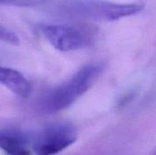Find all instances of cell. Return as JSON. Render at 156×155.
<instances>
[{
  "label": "cell",
  "instance_id": "6da1fadb",
  "mask_svg": "<svg viewBox=\"0 0 156 155\" xmlns=\"http://www.w3.org/2000/svg\"><path fill=\"white\" fill-rule=\"evenodd\" d=\"M104 66L101 63L88 64L80 69L68 81L48 91L41 100L45 113L53 114L72 105L100 78Z\"/></svg>",
  "mask_w": 156,
  "mask_h": 155
},
{
  "label": "cell",
  "instance_id": "7a4b0ae2",
  "mask_svg": "<svg viewBox=\"0 0 156 155\" xmlns=\"http://www.w3.org/2000/svg\"><path fill=\"white\" fill-rule=\"evenodd\" d=\"M144 3L119 4L107 1H83L65 6L67 13L96 21H116L141 13Z\"/></svg>",
  "mask_w": 156,
  "mask_h": 155
},
{
  "label": "cell",
  "instance_id": "3957f363",
  "mask_svg": "<svg viewBox=\"0 0 156 155\" xmlns=\"http://www.w3.org/2000/svg\"><path fill=\"white\" fill-rule=\"evenodd\" d=\"M77 135L71 125L65 123L54 124L42 132L34 144L37 155H55L72 145Z\"/></svg>",
  "mask_w": 156,
  "mask_h": 155
},
{
  "label": "cell",
  "instance_id": "277c9868",
  "mask_svg": "<svg viewBox=\"0 0 156 155\" xmlns=\"http://www.w3.org/2000/svg\"><path fill=\"white\" fill-rule=\"evenodd\" d=\"M41 31L56 49L68 52L80 49L88 44L87 37L76 27L64 25H46Z\"/></svg>",
  "mask_w": 156,
  "mask_h": 155
},
{
  "label": "cell",
  "instance_id": "5b68a950",
  "mask_svg": "<svg viewBox=\"0 0 156 155\" xmlns=\"http://www.w3.org/2000/svg\"><path fill=\"white\" fill-rule=\"evenodd\" d=\"M0 84L21 98H27L31 92V85L27 78L13 69L0 67Z\"/></svg>",
  "mask_w": 156,
  "mask_h": 155
},
{
  "label": "cell",
  "instance_id": "8992f818",
  "mask_svg": "<svg viewBox=\"0 0 156 155\" xmlns=\"http://www.w3.org/2000/svg\"><path fill=\"white\" fill-rule=\"evenodd\" d=\"M27 143V136L19 131H0V149L3 150L6 154L16 155L26 149Z\"/></svg>",
  "mask_w": 156,
  "mask_h": 155
},
{
  "label": "cell",
  "instance_id": "52a82bcc",
  "mask_svg": "<svg viewBox=\"0 0 156 155\" xmlns=\"http://www.w3.org/2000/svg\"><path fill=\"white\" fill-rule=\"evenodd\" d=\"M0 41L14 46H18L20 43L19 37L16 35V33L2 25H0Z\"/></svg>",
  "mask_w": 156,
  "mask_h": 155
},
{
  "label": "cell",
  "instance_id": "ba28073f",
  "mask_svg": "<svg viewBox=\"0 0 156 155\" xmlns=\"http://www.w3.org/2000/svg\"><path fill=\"white\" fill-rule=\"evenodd\" d=\"M46 0H0V5H8L20 7H34L40 5Z\"/></svg>",
  "mask_w": 156,
  "mask_h": 155
},
{
  "label": "cell",
  "instance_id": "9c48e42d",
  "mask_svg": "<svg viewBox=\"0 0 156 155\" xmlns=\"http://www.w3.org/2000/svg\"><path fill=\"white\" fill-rule=\"evenodd\" d=\"M16 155H30V153H29V152L27 149H25V150L21 151L20 153H18Z\"/></svg>",
  "mask_w": 156,
  "mask_h": 155
}]
</instances>
